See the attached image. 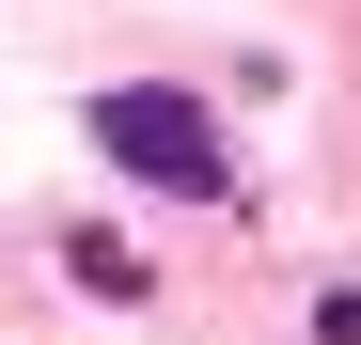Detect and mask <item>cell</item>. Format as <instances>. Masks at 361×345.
<instances>
[{"label": "cell", "mask_w": 361, "mask_h": 345, "mask_svg": "<svg viewBox=\"0 0 361 345\" xmlns=\"http://www.w3.org/2000/svg\"><path fill=\"white\" fill-rule=\"evenodd\" d=\"M94 142H110V172H142V189H173V204H220V189H235L220 110L173 94V79H110V94H94Z\"/></svg>", "instance_id": "obj_1"}]
</instances>
